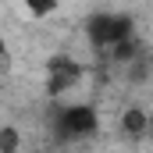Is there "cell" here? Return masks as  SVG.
Instances as JSON below:
<instances>
[{"mask_svg": "<svg viewBox=\"0 0 153 153\" xmlns=\"http://www.w3.org/2000/svg\"><path fill=\"white\" fill-rule=\"evenodd\" d=\"M85 39H89V46L103 61H114V64H125V61H132L139 53L135 22L128 14H117V11H96V14H89Z\"/></svg>", "mask_w": 153, "mask_h": 153, "instance_id": "1", "label": "cell"}, {"mask_svg": "<svg viewBox=\"0 0 153 153\" xmlns=\"http://www.w3.org/2000/svg\"><path fill=\"white\" fill-rule=\"evenodd\" d=\"M96 128H100V114L93 103H61L53 111V135L64 143L89 139Z\"/></svg>", "mask_w": 153, "mask_h": 153, "instance_id": "2", "label": "cell"}, {"mask_svg": "<svg viewBox=\"0 0 153 153\" xmlns=\"http://www.w3.org/2000/svg\"><path fill=\"white\" fill-rule=\"evenodd\" d=\"M82 75H85V68L78 64L75 57L57 53V57L46 61V93L50 96H64V93H71L78 82H82Z\"/></svg>", "mask_w": 153, "mask_h": 153, "instance_id": "3", "label": "cell"}, {"mask_svg": "<svg viewBox=\"0 0 153 153\" xmlns=\"http://www.w3.org/2000/svg\"><path fill=\"white\" fill-rule=\"evenodd\" d=\"M121 128H125V135L139 139V135H146V128H150V117L143 114L139 107H132V111H125V117H121Z\"/></svg>", "mask_w": 153, "mask_h": 153, "instance_id": "4", "label": "cell"}, {"mask_svg": "<svg viewBox=\"0 0 153 153\" xmlns=\"http://www.w3.org/2000/svg\"><path fill=\"white\" fill-rule=\"evenodd\" d=\"M22 4H25V11L32 18H46V14L57 11V0H22Z\"/></svg>", "mask_w": 153, "mask_h": 153, "instance_id": "5", "label": "cell"}]
</instances>
